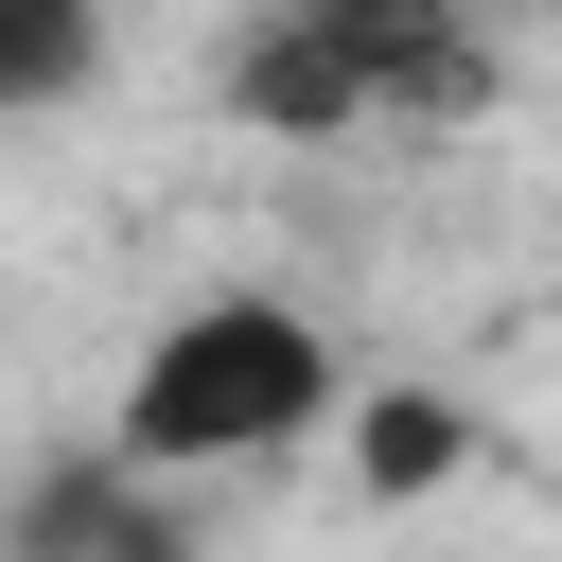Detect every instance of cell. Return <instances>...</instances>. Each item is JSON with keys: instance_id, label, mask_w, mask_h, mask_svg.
I'll use <instances>...</instances> for the list:
<instances>
[{"instance_id": "3957f363", "label": "cell", "mask_w": 562, "mask_h": 562, "mask_svg": "<svg viewBox=\"0 0 562 562\" xmlns=\"http://www.w3.org/2000/svg\"><path fill=\"white\" fill-rule=\"evenodd\" d=\"M0 562H211V527H193V492H158L140 457L53 439V457L0 474Z\"/></svg>"}, {"instance_id": "277c9868", "label": "cell", "mask_w": 562, "mask_h": 562, "mask_svg": "<svg viewBox=\"0 0 562 562\" xmlns=\"http://www.w3.org/2000/svg\"><path fill=\"white\" fill-rule=\"evenodd\" d=\"M334 439H351V492H386V509L474 474V404H457V386H351Z\"/></svg>"}, {"instance_id": "5b68a950", "label": "cell", "mask_w": 562, "mask_h": 562, "mask_svg": "<svg viewBox=\"0 0 562 562\" xmlns=\"http://www.w3.org/2000/svg\"><path fill=\"white\" fill-rule=\"evenodd\" d=\"M105 88V18L88 0H0V123H53Z\"/></svg>"}, {"instance_id": "7a4b0ae2", "label": "cell", "mask_w": 562, "mask_h": 562, "mask_svg": "<svg viewBox=\"0 0 562 562\" xmlns=\"http://www.w3.org/2000/svg\"><path fill=\"white\" fill-rule=\"evenodd\" d=\"M509 53L457 0H263L211 35V105L246 140H457Z\"/></svg>"}, {"instance_id": "6da1fadb", "label": "cell", "mask_w": 562, "mask_h": 562, "mask_svg": "<svg viewBox=\"0 0 562 562\" xmlns=\"http://www.w3.org/2000/svg\"><path fill=\"white\" fill-rule=\"evenodd\" d=\"M334 422H351L334 316L281 299V281H211V299H176V316L140 334V369H123V404H105V457H140L158 492H211V474L299 457V439H334Z\"/></svg>"}]
</instances>
